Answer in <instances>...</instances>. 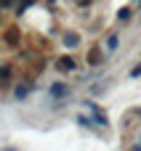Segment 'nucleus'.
Wrapping results in <instances>:
<instances>
[{
    "label": "nucleus",
    "instance_id": "obj_3",
    "mask_svg": "<svg viewBox=\"0 0 141 151\" xmlns=\"http://www.w3.org/2000/svg\"><path fill=\"white\" fill-rule=\"evenodd\" d=\"M88 61H91V64H99V61H101V53H99V48H93V50H91Z\"/></svg>",
    "mask_w": 141,
    "mask_h": 151
},
{
    "label": "nucleus",
    "instance_id": "obj_4",
    "mask_svg": "<svg viewBox=\"0 0 141 151\" xmlns=\"http://www.w3.org/2000/svg\"><path fill=\"white\" fill-rule=\"evenodd\" d=\"M27 93H29V90H27V88H21V85H19V88L13 90V96H16L19 101H24V98H27Z\"/></svg>",
    "mask_w": 141,
    "mask_h": 151
},
{
    "label": "nucleus",
    "instance_id": "obj_9",
    "mask_svg": "<svg viewBox=\"0 0 141 151\" xmlns=\"http://www.w3.org/2000/svg\"><path fill=\"white\" fill-rule=\"evenodd\" d=\"M8 151H13V149H8Z\"/></svg>",
    "mask_w": 141,
    "mask_h": 151
},
{
    "label": "nucleus",
    "instance_id": "obj_5",
    "mask_svg": "<svg viewBox=\"0 0 141 151\" xmlns=\"http://www.w3.org/2000/svg\"><path fill=\"white\" fill-rule=\"evenodd\" d=\"M107 48H109V50H115V48H117V35H109V40H107Z\"/></svg>",
    "mask_w": 141,
    "mask_h": 151
},
{
    "label": "nucleus",
    "instance_id": "obj_2",
    "mask_svg": "<svg viewBox=\"0 0 141 151\" xmlns=\"http://www.w3.org/2000/svg\"><path fill=\"white\" fill-rule=\"evenodd\" d=\"M67 93H69V90H67V85H61V82H56V85L51 88V96H53V98H61V96H67Z\"/></svg>",
    "mask_w": 141,
    "mask_h": 151
},
{
    "label": "nucleus",
    "instance_id": "obj_7",
    "mask_svg": "<svg viewBox=\"0 0 141 151\" xmlns=\"http://www.w3.org/2000/svg\"><path fill=\"white\" fill-rule=\"evenodd\" d=\"M139 74H141V64L136 66V69H133V77H139Z\"/></svg>",
    "mask_w": 141,
    "mask_h": 151
},
{
    "label": "nucleus",
    "instance_id": "obj_8",
    "mask_svg": "<svg viewBox=\"0 0 141 151\" xmlns=\"http://www.w3.org/2000/svg\"><path fill=\"white\" fill-rule=\"evenodd\" d=\"M0 3H3V5H11V3H13V0H0Z\"/></svg>",
    "mask_w": 141,
    "mask_h": 151
},
{
    "label": "nucleus",
    "instance_id": "obj_6",
    "mask_svg": "<svg viewBox=\"0 0 141 151\" xmlns=\"http://www.w3.org/2000/svg\"><path fill=\"white\" fill-rule=\"evenodd\" d=\"M64 42H67L69 48H75V45H77V37H75V35H67V37H64Z\"/></svg>",
    "mask_w": 141,
    "mask_h": 151
},
{
    "label": "nucleus",
    "instance_id": "obj_1",
    "mask_svg": "<svg viewBox=\"0 0 141 151\" xmlns=\"http://www.w3.org/2000/svg\"><path fill=\"white\" fill-rule=\"evenodd\" d=\"M56 66H59L61 72H64V69H67V72H72V69H75V61H72L69 56H64V58H59V64H56Z\"/></svg>",
    "mask_w": 141,
    "mask_h": 151
}]
</instances>
